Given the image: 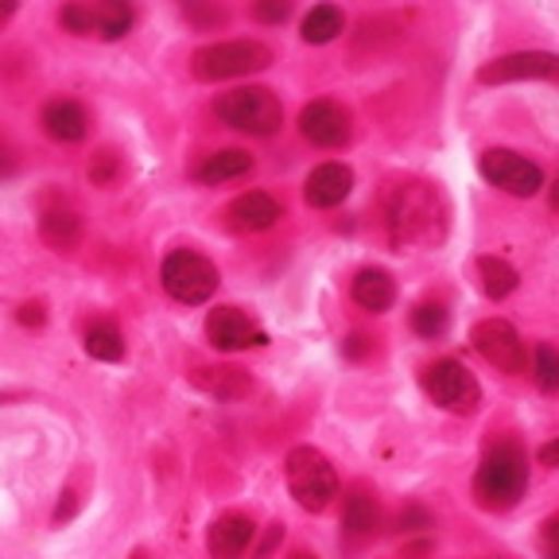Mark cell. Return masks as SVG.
<instances>
[{
  "label": "cell",
  "instance_id": "ac0fdd59",
  "mask_svg": "<svg viewBox=\"0 0 559 559\" xmlns=\"http://www.w3.org/2000/svg\"><path fill=\"white\" fill-rule=\"evenodd\" d=\"M194 384L206 389L210 396H218V401H241L253 389V377L237 366H202L194 369Z\"/></svg>",
  "mask_w": 559,
  "mask_h": 559
},
{
  "label": "cell",
  "instance_id": "d6a6232c",
  "mask_svg": "<svg viewBox=\"0 0 559 559\" xmlns=\"http://www.w3.org/2000/svg\"><path fill=\"white\" fill-rule=\"evenodd\" d=\"M74 509H79V498H74V493H62V501H59V509H55V521H70V516H74Z\"/></svg>",
  "mask_w": 559,
  "mask_h": 559
},
{
  "label": "cell",
  "instance_id": "f546056e",
  "mask_svg": "<svg viewBox=\"0 0 559 559\" xmlns=\"http://www.w3.org/2000/svg\"><path fill=\"white\" fill-rule=\"evenodd\" d=\"M183 16L191 20V24H199V27L226 24V9H218V4H183Z\"/></svg>",
  "mask_w": 559,
  "mask_h": 559
},
{
  "label": "cell",
  "instance_id": "9a60e30c",
  "mask_svg": "<svg viewBox=\"0 0 559 559\" xmlns=\"http://www.w3.org/2000/svg\"><path fill=\"white\" fill-rule=\"evenodd\" d=\"M44 129H47V136L59 140V144H79L90 132V117L79 102L59 97V102H51L44 109Z\"/></svg>",
  "mask_w": 559,
  "mask_h": 559
},
{
  "label": "cell",
  "instance_id": "836d02e7",
  "mask_svg": "<svg viewBox=\"0 0 559 559\" xmlns=\"http://www.w3.org/2000/svg\"><path fill=\"white\" fill-rule=\"evenodd\" d=\"M12 171H16V156H12V148L0 140V179H4V175H12Z\"/></svg>",
  "mask_w": 559,
  "mask_h": 559
},
{
  "label": "cell",
  "instance_id": "8fae6325",
  "mask_svg": "<svg viewBox=\"0 0 559 559\" xmlns=\"http://www.w3.org/2000/svg\"><path fill=\"white\" fill-rule=\"evenodd\" d=\"M559 59L551 51H521L493 59L478 70V82L486 86H501V82H536V79H556Z\"/></svg>",
  "mask_w": 559,
  "mask_h": 559
},
{
  "label": "cell",
  "instance_id": "74e56055",
  "mask_svg": "<svg viewBox=\"0 0 559 559\" xmlns=\"http://www.w3.org/2000/svg\"><path fill=\"white\" fill-rule=\"evenodd\" d=\"M12 16H16V4H9V0H4V4H0V27L9 24Z\"/></svg>",
  "mask_w": 559,
  "mask_h": 559
},
{
  "label": "cell",
  "instance_id": "30bf717a",
  "mask_svg": "<svg viewBox=\"0 0 559 559\" xmlns=\"http://www.w3.org/2000/svg\"><path fill=\"white\" fill-rule=\"evenodd\" d=\"M206 338L214 349H226V354H234V349H253V346H264L269 342V334L261 331V326L249 319V314L241 311V307H214V311L206 314Z\"/></svg>",
  "mask_w": 559,
  "mask_h": 559
},
{
  "label": "cell",
  "instance_id": "6da1fadb",
  "mask_svg": "<svg viewBox=\"0 0 559 559\" xmlns=\"http://www.w3.org/2000/svg\"><path fill=\"white\" fill-rule=\"evenodd\" d=\"M528 489V454L516 443H493L474 474V498L481 509L506 513Z\"/></svg>",
  "mask_w": 559,
  "mask_h": 559
},
{
  "label": "cell",
  "instance_id": "7a4b0ae2",
  "mask_svg": "<svg viewBox=\"0 0 559 559\" xmlns=\"http://www.w3.org/2000/svg\"><path fill=\"white\" fill-rule=\"evenodd\" d=\"M443 199L428 183H404L389 199V229L404 245H431L443 237Z\"/></svg>",
  "mask_w": 559,
  "mask_h": 559
},
{
  "label": "cell",
  "instance_id": "e0dca14e",
  "mask_svg": "<svg viewBox=\"0 0 559 559\" xmlns=\"http://www.w3.org/2000/svg\"><path fill=\"white\" fill-rule=\"evenodd\" d=\"M349 296H354V304L361 307V311H389L396 299V284L393 276L384 269H361L358 276H354V288H349Z\"/></svg>",
  "mask_w": 559,
  "mask_h": 559
},
{
  "label": "cell",
  "instance_id": "d4e9b609",
  "mask_svg": "<svg viewBox=\"0 0 559 559\" xmlns=\"http://www.w3.org/2000/svg\"><path fill=\"white\" fill-rule=\"evenodd\" d=\"M86 354L94 361H121L124 358V338L114 323H94L86 331Z\"/></svg>",
  "mask_w": 559,
  "mask_h": 559
},
{
  "label": "cell",
  "instance_id": "f35d334b",
  "mask_svg": "<svg viewBox=\"0 0 559 559\" xmlns=\"http://www.w3.org/2000/svg\"><path fill=\"white\" fill-rule=\"evenodd\" d=\"M288 559H319V556H314V551H292Z\"/></svg>",
  "mask_w": 559,
  "mask_h": 559
},
{
  "label": "cell",
  "instance_id": "7402d4cb",
  "mask_svg": "<svg viewBox=\"0 0 559 559\" xmlns=\"http://www.w3.org/2000/svg\"><path fill=\"white\" fill-rule=\"evenodd\" d=\"M90 24L102 39H121L132 27V9L121 0H102V4H90Z\"/></svg>",
  "mask_w": 559,
  "mask_h": 559
},
{
  "label": "cell",
  "instance_id": "4fadbf2b",
  "mask_svg": "<svg viewBox=\"0 0 559 559\" xmlns=\"http://www.w3.org/2000/svg\"><path fill=\"white\" fill-rule=\"evenodd\" d=\"M349 191H354V171L346 164H319L304 183V199L314 210L338 206V202H346Z\"/></svg>",
  "mask_w": 559,
  "mask_h": 559
},
{
  "label": "cell",
  "instance_id": "cb8c5ba5",
  "mask_svg": "<svg viewBox=\"0 0 559 559\" xmlns=\"http://www.w3.org/2000/svg\"><path fill=\"white\" fill-rule=\"evenodd\" d=\"M478 280H481V292H486L489 299H506L509 292L516 288L513 264H506L501 257H478Z\"/></svg>",
  "mask_w": 559,
  "mask_h": 559
},
{
  "label": "cell",
  "instance_id": "277c9868",
  "mask_svg": "<svg viewBox=\"0 0 559 559\" xmlns=\"http://www.w3.org/2000/svg\"><path fill=\"white\" fill-rule=\"evenodd\" d=\"M288 489L292 498L299 501L304 509L311 513H323L334 498H338V474H334L331 459L323 451H314V447H296L288 451Z\"/></svg>",
  "mask_w": 559,
  "mask_h": 559
},
{
  "label": "cell",
  "instance_id": "484cf974",
  "mask_svg": "<svg viewBox=\"0 0 559 559\" xmlns=\"http://www.w3.org/2000/svg\"><path fill=\"white\" fill-rule=\"evenodd\" d=\"M447 323H451V311L443 304H419L412 311V331L419 338H443L447 334Z\"/></svg>",
  "mask_w": 559,
  "mask_h": 559
},
{
  "label": "cell",
  "instance_id": "d590c367",
  "mask_svg": "<svg viewBox=\"0 0 559 559\" xmlns=\"http://www.w3.org/2000/svg\"><path fill=\"white\" fill-rule=\"evenodd\" d=\"M556 459H559V443H548V447L540 451V463H544V466H556Z\"/></svg>",
  "mask_w": 559,
  "mask_h": 559
},
{
  "label": "cell",
  "instance_id": "3957f363",
  "mask_svg": "<svg viewBox=\"0 0 559 559\" xmlns=\"http://www.w3.org/2000/svg\"><path fill=\"white\" fill-rule=\"evenodd\" d=\"M214 114L237 132L249 136H272L284 124V105L272 90L264 86H237L214 102Z\"/></svg>",
  "mask_w": 559,
  "mask_h": 559
},
{
  "label": "cell",
  "instance_id": "8d00e7d4",
  "mask_svg": "<svg viewBox=\"0 0 559 559\" xmlns=\"http://www.w3.org/2000/svg\"><path fill=\"white\" fill-rule=\"evenodd\" d=\"M361 342H366V338H361V334H354V338L346 342V354H349V358H358L361 349H366V346H361Z\"/></svg>",
  "mask_w": 559,
  "mask_h": 559
},
{
  "label": "cell",
  "instance_id": "d6986e66",
  "mask_svg": "<svg viewBox=\"0 0 559 559\" xmlns=\"http://www.w3.org/2000/svg\"><path fill=\"white\" fill-rule=\"evenodd\" d=\"M39 234H44V241L51 245V249L70 253V249H79V241H82V218L70 206H47L44 218H39Z\"/></svg>",
  "mask_w": 559,
  "mask_h": 559
},
{
  "label": "cell",
  "instance_id": "44dd1931",
  "mask_svg": "<svg viewBox=\"0 0 559 559\" xmlns=\"http://www.w3.org/2000/svg\"><path fill=\"white\" fill-rule=\"evenodd\" d=\"M253 171V156L241 148H226V152H214L206 156V164L199 167V183L206 187H218V183H229V179H241V175Z\"/></svg>",
  "mask_w": 559,
  "mask_h": 559
},
{
  "label": "cell",
  "instance_id": "52a82bcc",
  "mask_svg": "<svg viewBox=\"0 0 559 559\" xmlns=\"http://www.w3.org/2000/svg\"><path fill=\"white\" fill-rule=\"evenodd\" d=\"M419 384H424V393H428L439 408L459 412V416H466V412H474L481 404L478 377H474L463 361H454V358L431 361V366L419 373Z\"/></svg>",
  "mask_w": 559,
  "mask_h": 559
},
{
  "label": "cell",
  "instance_id": "5bb4252c",
  "mask_svg": "<svg viewBox=\"0 0 559 559\" xmlns=\"http://www.w3.org/2000/svg\"><path fill=\"white\" fill-rule=\"evenodd\" d=\"M257 536V524L241 513H226L218 521L210 524V536H206V548L214 559H241L249 551Z\"/></svg>",
  "mask_w": 559,
  "mask_h": 559
},
{
  "label": "cell",
  "instance_id": "8992f818",
  "mask_svg": "<svg viewBox=\"0 0 559 559\" xmlns=\"http://www.w3.org/2000/svg\"><path fill=\"white\" fill-rule=\"evenodd\" d=\"M159 280H164V292L179 304H206L214 292H218V269L214 261H206L194 249H175V253L164 257V269H159Z\"/></svg>",
  "mask_w": 559,
  "mask_h": 559
},
{
  "label": "cell",
  "instance_id": "4316f807",
  "mask_svg": "<svg viewBox=\"0 0 559 559\" xmlns=\"http://www.w3.org/2000/svg\"><path fill=\"white\" fill-rule=\"evenodd\" d=\"M536 384H540L544 393H556L559 389V358L548 342L536 346Z\"/></svg>",
  "mask_w": 559,
  "mask_h": 559
},
{
  "label": "cell",
  "instance_id": "ba28073f",
  "mask_svg": "<svg viewBox=\"0 0 559 559\" xmlns=\"http://www.w3.org/2000/svg\"><path fill=\"white\" fill-rule=\"evenodd\" d=\"M478 167H481V175H486V183L513 194V199H533L544 187V167L533 164V159L516 156V152H509V148L481 152Z\"/></svg>",
  "mask_w": 559,
  "mask_h": 559
},
{
  "label": "cell",
  "instance_id": "9c48e42d",
  "mask_svg": "<svg viewBox=\"0 0 559 559\" xmlns=\"http://www.w3.org/2000/svg\"><path fill=\"white\" fill-rule=\"evenodd\" d=\"M471 342L481 358L493 369H501V373H524V366H528V349H524L521 334H516L513 323H506V319H486V323H478Z\"/></svg>",
  "mask_w": 559,
  "mask_h": 559
},
{
  "label": "cell",
  "instance_id": "603a6c76",
  "mask_svg": "<svg viewBox=\"0 0 559 559\" xmlns=\"http://www.w3.org/2000/svg\"><path fill=\"white\" fill-rule=\"evenodd\" d=\"M342 27H346L342 9H334V4H314L304 16V39L307 44H331V39L342 35Z\"/></svg>",
  "mask_w": 559,
  "mask_h": 559
},
{
  "label": "cell",
  "instance_id": "1f68e13d",
  "mask_svg": "<svg viewBox=\"0 0 559 559\" xmlns=\"http://www.w3.org/2000/svg\"><path fill=\"white\" fill-rule=\"evenodd\" d=\"M16 319H20L24 326H44V323H47V311H44V304H24V307L16 311Z\"/></svg>",
  "mask_w": 559,
  "mask_h": 559
},
{
  "label": "cell",
  "instance_id": "4dcf8cb0",
  "mask_svg": "<svg viewBox=\"0 0 559 559\" xmlns=\"http://www.w3.org/2000/svg\"><path fill=\"white\" fill-rule=\"evenodd\" d=\"M253 16L264 20V24H284L292 16V4H280V0H264V4H253Z\"/></svg>",
  "mask_w": 559,
  "mask_h": 559
},
{
  "label": "cell",
  "instance_id": "e575fe53",
  "mask_svg": "<svg viewBox=\"0 0 559 559\" xmlns=\"http://www.w3.org/2000/svg\"><path fill=\"white\" fill-rule=\"evenodd\" d=\"M280 540H284V528H280V524H276V528H272V533H269V540H264V544H261V548H257V556H261V559H264V556H269V551H272V548H276V544H280Z\"/></svg>",
  "mask_w": 559,
  "mask_h": 559
},
{
  "label": "cell",
  "instance_id": "f1b7e54d",
  "mask_svg": "<svg viewBox=\"0 0 559 559\" xmlns=\"http://www.w3.org/2000/svg\"><path fill=\"white\" fill-rule=\"evenodd\" d=\"M59 24L67 27L70 35H94V24H90V4H67L59 12Z\"/></svg>",
  "mask_w": 559,
  "mask_h": 559
},
{
  "label": "cell",
  "instance_id": "7c38bea8",
  "mask_svg": "<svg viewBox=\"0 0 559 559\" xmlns=\"http://www.w3.org/2000/svg\"><path fill=\"white\" fill-rule=\"evenodd\" d=\"M299 132L319 148H338L349 140V114L338 102H311L299 114Z\"/></svg>",
  "mask_w": 559,
  "mask_h": 559
},
{
  "label": "cell",
  "instance_id": "ffe728a7",
  "mask_svg": "<svg viewBox=\"0 0 559 559\" xmlns=\"http://www.w3.org/2000/svg\"><path fill=\"white\" fill-rule=\"evenodd\" d=\"M377 524H381V509L377 501L369 498L366 489H354L342 506V528L349 533V540H366V536L377 533Z\"/></svg>",
  "mask_w": 559,
  "mask_h": 559
},
{
  "label": "cell",
  "instance_id": "83f0119b",
  "mask_svg": "<svg viewBox=\"0 0 559 559\" xmlns=\"http://www.w3.org/2000/svg\"><path fill=\"white\" fill-rule=\"evenodd\" d=\"M117 171H121V159H117L114 152H97V156L90 159V179H94L97 187H109V183H114Z\"/></svg>",
  "mask_w": 559,
  "mask_h": 559
},
{
  "label": "cell",
  "instance_id": "5b68a950",
  "mask_svg": "<svg viewBox=\"0 0 559 559\" xmlns=\"http://www.w3.org/2000/svg\"><path fill=\"white\" fill-rule=\"evenodd\" d=\"M272 62V47L261 39H226V44H210L194 51L191 70L199 82H226L241 74H257Z\"/></svg>",
  "mask_w": 559,
  "mask_h": 559
},
{
  "label": "cell",
  "instance_id": "2e32d148",
  "mask_svg": "<svg viewBox=\"0 0 559 559\" xmlns=\"http://www.w3.org/2000/svg\"><path fill=\"white\" fill-rule=\"evenodd\" d=\"M229 222H234L237 229H269L280 222V202L272 199V194L264 191H249V194H237L234 202H229Z\"/></svg>",
  "mask_w": 559,
  "mask_h": 559
}]
</instances>
